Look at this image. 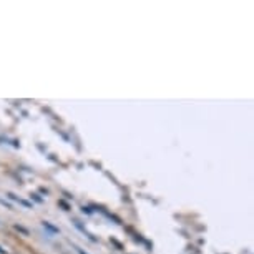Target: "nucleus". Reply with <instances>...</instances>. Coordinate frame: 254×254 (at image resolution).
<instances>
[{
  "instance_id": "3",
  "label": "nucleus",
  "mask_w": 254,
  "mask_h": 254,
  "mask_svg": "<svg viewBox=\"0 0 254 254\" xmlns=\"http://www.w3.org/2000/svg\"><path fill=\"white\" fill-rule=\"evenodd\" d=\"M0 254H7V253H5V251H3V249H2V248H0Z\"/></svg>"
},
{
  "instance_id": "1",
  "label": "nucleus",
  "mask_w": 254,
  "mask_h": 254,
  "mask_svg": "<svg viewBox=\"0 0 254 254\" xmlns=\"http://www.w3.org/2000/svg\"><path fill=\"white\" fill-rule=\"evenodd\" d=\"M44 226H45L47 229H50V231H52V233H59V229H57L55 226H52V224H50V223H47V221H45V223H44Z\"/></svg>"
},
{
  "instance_id": "2",
  "label": "nucleus",
  "mask_w": 254,
  "mask_h": 254,
  "mask_svg": "<svg viewBox=\"0 0 254 254\" xmlns=\"http://www.w3.org/2000/svg\"><path fill=\"white\" fill-rule=\"evenodd\" d=\"M15 229H17V231L23 233V234H28V231H27V229H25V228H22V226H15Z\"/></svg>"
},
{
  "instance_id": "4",
  "label": "nucleus",
  "mask_w": 254,
  "mask_h": 254,
  "mask_svg": "<svg viewBox=\"0 0 254 254\" xmlns=\"http://www.w3.org/2000/svg\"><path fill=\"white\" fill-rule=\"evenodd\" d=\"M78 254H87V253H85V251H81V249H78Z\"/></svg>"
}]
</instances>
